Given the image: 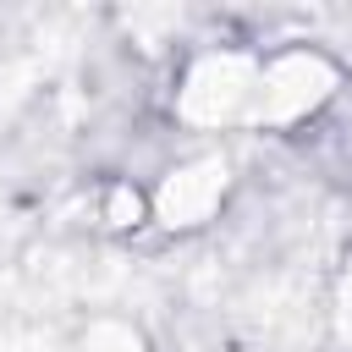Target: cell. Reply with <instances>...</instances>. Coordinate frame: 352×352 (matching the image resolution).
I'll list each match as a JSON object with an SVG mask.
<instances>
[]
</instances>
